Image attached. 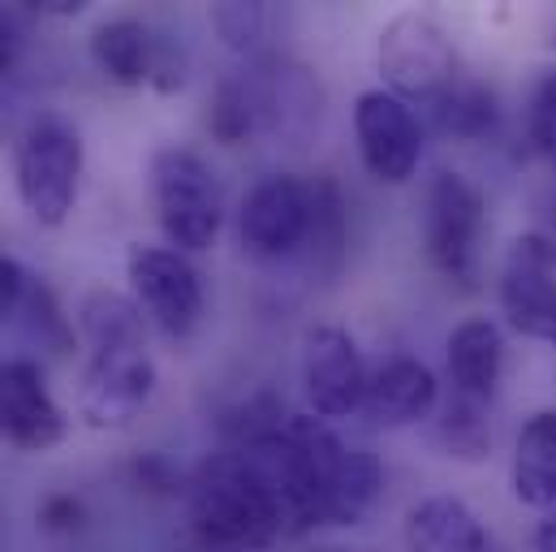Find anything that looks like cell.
Wrapping results in <instances>:
<instances>
[{"mask_svg":"<svg viewBox=\"0 0 556 552\" xmlns=\"http://www.w3.org/2000/svg\"><path fill=\"white\" fill-rule=\"evenodd\" d=\"M444 363H448V380H453L457 398L492 406V398L501 389V376H505V333H501V324L488 319V315L462 319L444 341Z\"/></svg>","mask_w":556,"mask_h":552,"instance_id":"5bb4252c","label":"cell"},{"mask_svg":"<svg viewBox=\"0 0 556 552\" xmlns=\"http://www.w3.org/2000/svg\"><path fill=\"white\" fill-rule=\"evenodd\" d=\"M164 43H168V35H160L142 17H109L91 30V61L113 87L139 91V87L155 83Z\"/></svg>","mask_w":556,"mask_h":552,"instance_id":"9a60e30c","label":"cell"},{"mask_svg":"<svg viewBox=\"0 0 556 552\" xmlns=\"http://www.w3.org/2000/svg\"><path fill=\"white\" fill-rule=\"evenodd\" d=\"M315 552H367V549H350V544H324V549Z\"/></svg>","mask_w":556,"mask_h":552,"instance_id":"4dcf8cb0","label":"cell"},{"mask_svg":"<svg viewBox=\"0 0 556 552\" xmlns=\"http://www.w3.org/2000/svg\"><path fill=\"white\" fill-rule=\"evenodd\" d=\"M367 359L350 328L315 324L302 337V393L315 418L337 423L363 411L367 393Z\"/></svg>","mask_w":556,"mask_h":552,"instance_id":"9c48e42d","label":"cell"},{"mask_svg":"<svg viewBox=\"0 0 556 552\" xmlns=\"http://www.w3.org/2000/svg\"><path fill=\"white\" fill-rule=\"evenodd\" d=\"M522 126H527L531 151L544 155L556 168V70L535 78V87H531V96H527V117H522Z\"/></svg>","mask_w":556,"mask_h":552,"instance_id":"603a6c76","label":"cell"},{"mask_svg":"<svg viewBox=\"0 0 556 552\" xmlns=\"http://www.w3.org/2000/svg\"><path fill=\"white\" fill-rule=\"evenodd\" d=\"M376 65H380L384 91L427 113L466 78L448 30L422 9H406L384 22L376 43Z\"/></svg>","mask_w":556,"mask_h":552,"instance_id":"5b68a950","label":"cell"},{"mask_svg":"<svg viewBox=\"0 0 556 552\" xmlns=\"http://www.w3.org/2000/svg\"><path fill=\"white\" fill-rule=\"evenodd\" d=\"M87 4L83 0H43V4H30V13L39 17H78Z\"/></svg>","mask_w":556,"mask_h":552,"instance_id":"f546056e","label":"cell"},{"mask_svg":"<svg viewBox=\"0 0 556 552\" xmlns=\"http://www.w3.org/2000/svg\"><path fill=\"white\" fill-rule=\"evenodd\" d=\"M26 285H30V276L26 268L17 264V260H9V255H0V324L22 306V298H26Z\"/></svg>","mask_w":556,"mask_h":552,"instance_id":"4316f807","label":"cell"},{"mask_svg":"<svg viewBox=\"0 0 556 552\" xmlns=\"http://www.w3.org/2000/svg\"><path fill=\"white\" fill-rule=\"evenodd\" d=\"M130 484L139 488L142 497H181L190 488L186 471L168 457V453H142L130 462Z\"/></svg>","mask_w":556,"mask_h":552,"instance_id":"d4e9b609","label":"cell"},{"mask_svg":"<svg viewBox=\"0 0 556 552\" xmlns=\"http://www.w3.org/2000/svg\"><path fill=\"white\" fill-rule=\"evenodd\" d=\"M22 48H26V35H22V22L17 13L0 9V78H9L22 61Z\"/></svg>","mask_w":556,"mask_h":552,"instance_id":"83f0119b","label":"cell"},{"mask_svg":"<svg viewBox=\"0 0 556 552\" xmlns=\"http://www.w3.org/2000/svg\"><path fill=\"white\" fill-rule=\"evenodd\" d=\"M22 306H26V324H30V333L39 337V346H48V350H56V354L74 350L78 333H74L70 315L61 311L56 293H52V289H48L43 280H35V276H30V285H26V298H22Z\"/></svg>","mask_w":556,"mask_h":552,"instance_id":"7402d4cb","label":"cell"},{"mask_svg":"<svg viewBox=\"0 0 556 552\" xmlns=\"http://www.w3.org/2000/svg\"><path fill=\"white\" fill-rule=\"evenodd\" d=\"M548 234H553V238H556V199H553V203H548Z\"/></svg>","mask_w":556,"mask_h":552,"instance_id":"1f68e13d","label":"cell"},{"mask_svg":"<svg viewBox=\"0 0 556 552\" xmlns=\"http://www.w3.org/2000/svg\"><path fill=\"white\" fill-rule=\"evenodd\" d=\"M354 138H358L363 168L380 186L415 181L418 164H422V122L406 100H397L384 87L363 91L354 100Z\"/></svg>","mask_w":556,"mask_h":552,"instance_id":"8fae6325","label":"cell"},{"mask_svg":"<svg viewBox=\"0 0 556 552\" xmlns=\"http://www.w3.org/2000/svg\"><path fill=\"white\" fill-rule=\"evenodd\" d=\"M440 406V380L435 372L415 354H389L367 372V393H363V418L384 431L415 427Z\"/></svg>","mask_w":556,"mask_h":552,"instance_id":"4fadbf2b","label":"cell"},{"mask_svg":"<svg viewBox=\"0 0 556 552\" xmlns=\"http://www.w3.org/2000/svg\"><path fill=\"white\" fill-rule=\"evenodd\" d=\"M70 414L52 398L35 359H0V440L17 453H48L65 444Z\"/></svg>","mask_w":556,"mask_h":552,"instance_id":"7c38bea8","label":"cell"},{"mask_svg":"<svg viewBox=\"0 0 556 552\" xmlns=\"http://www.w3.org/2000/svg\"><path fill=\"white\" fill-rule=\"evenodd\" d=\"M155 380H160V372H155L147 341L87 350V367H83L78 398H74L78 418L91 431H126L151 406Z\"/></svg>","mask_w":556,"mask_h":552,"instance_id":"8992f818","label":"cell"},{"mask_svg":"<svg viewBox=\"0 0 556 552\" xmlns=\"http://www.w3.org/2000/svg\"><path fill=\"white\" fill-rule=\"evenodd\" d=\"M435 440L453 462H483L492 457V406L470 398H448L435 418Z\"/></svg>","mask_w":556,"mask_h":552,"instance_id":"d6986e66","label":"cell"},{"mask_svg":"<svg viewBox=\"0 0 556 552\" xmlns=\"http://www.w3.org/2000/svg\"><path fill=\"white\" fill-rule=\"evenodd\" d=\"M406 552H492L483 518L453 492H431L406 510Z\"/></svg>","mask_w":556,"mask_h":552,"instance_id":"2e32d148","label":"cell"},{"mask_svg":"<svg viewBox=\"0 0 556 552\" xmlns=\"http://www.w3.org/2000/svg\"><path fill=\"white\" fill-rule=\"evenodd\" d=\"M483 238H488V195L457 168H435L422 190L418 242L422 260L453 289H475L483 273Z\"/></svg>","mask_w":556,"mask_h":552,"instance_id":"3957f363","label":"cell"},{"mask_svg":"<svg viewBox=\"0 0 556 552\" xmlns=\"http://www.w3.org/2000/svg\"><path fill=\"white\" fill-rule=\"evenodd\" d=\"M147 190L160 234L181 255H203L225 229V190L212 160L194 147H160L147 164Z\"/></svg>","mask_w":556,"mask_h":552,"instance_id":"7a4b0ae2","label":"cell"},{"mask_svg":"<svg viewBox=\"0 0 556 552\" xmlns=\"http://www.w3.org/2000/svg\"><path fill=\"white\" fill-rule=\"evenodd\" d=\"M509 488L514 501L527 510L544 514L556 505V411H535L518 427Z\"/></svg>","mask_w":556,"mask_h":552,"instance_id":"e0dca14e","label":"cell"},{"mask_svg":"<svg viewBox=\"0 0 556 552\" xmlns=\"http://www.w3.org/2000/svg\"><path fill=\"white\" fill-rule=\"evenodd\" d=\"M190 531L207 552H251L289 536L273 479L242 444L216 449L186 488Z\"/></svg>","mask_w":556,"mask_h":552,"instance_id":"6da1fadb","label":"cell"},{"mask_svg":"<svg viewBox=\"0 0 556 552\" xmlns=\"http://www.w3.org/2000/svg\"><path fill=\"white\" fill-rule=\"evenodd\" d=\"M315 225V177L298 173H268L251 186L238 212L242 251L255 260H293L306 251Z\"/></svg>","mask_w":556,"mask_h":552,"instance_id":"52a82bcc","label":"cell"},{"mask_svg":"<svg viewBox=\"0 0 556 552\" xmlns=\"http://www.w3.org/2000/svg\"><path fill=\"white\" fill-rule=\"evenodd\" d=\"M35 518H39V527L48 536H74L87 523V505L74 492H52V497H43V505L35 510Z\"/></svg>","mask_w":556,"mask_h":552,"instance_id":"484cf974","label":"cell"},{"mask_svg":"<svg viewBox=\"0 0 556 552\" xmlns=\"http://www.w3.org/2000/svg\"><path fill=\"white\" fill-rule=\"evenodd\" d=\"M431 122L435 130L448 138H488L501 122V104H496V91L475 83V78H462L435 109H431Z\"/></svg>","mask_w":556,"mask_h":552,"instance_id":"ffe728a7","label":"cell"},{"mask_svg":"<svg viewBox=\"0 0 556 552\" xmlns=\"http://www.w3.org/2000/svg\"><path fill=\"white\" fill-rule=\"evenodd\" d=\"M207 135L220 147H242L255 135H264V109L255 74H225L207 100Z\"/></svg>","mask_w":556,"mask_h":552,"instance_id":"ac0fdd59","label":"cell"},{"mask_svg":"<svg viewBox=\"0 0 556 552\" xmlns=\"http://www.w3.org/2000/svg\"><path fill=\"white\" fill-rule=\"evenodd\" d=\"M501 315L514 333L556 350V238L522 234L501 268Z\"/></svg>","mask_w":556,"mask_h":552,"instance_id":"30bf717a","label":"cell"},{"mask_svg":"<svg viewBox=\"0 0 556 552\" xmlns=\"http://www.w3.org/2000/svg\"><path fill=\"white\" fill-rule=\"evenodd\" d=\"M83 168H87V147L74 122L48 113L22 130L13 151V186L26 216L39 229H61L74 216Z\"/></svg>","mask_w":556,"mask_h":552,"instance_id":"277c9868","label":"cell"},{"mask_svg":"<svg viewBox=\"0 0 556 552\" xmlns=\"http://www.w3.org/2000/svg\"><path fill=\"white\" fill-rule=\"evenodd\" d=\"M531 544H535V552H556V505L540 514V523H535V536H531Z\"/></svg>","mask_w":556,"mask_h":552,"instance_id":"f1b7e54d","label":"cell"},{"mask_svg":"<svg viewBox=\"0 0 556 552\" xmlns=\"http://www.w3.org/2000/svg\"><path fill=\"white\" fill-rule=\"evenodd\" d=\"M130 298L139 302L147 324H155L168 341H186L203 324V276L190 255L173 247H130L126 255Z\"/></svg>","mask_w":556,"mask_h":552,"instance_id":"ba28073f","label":"cell"},{"mask_svg":"<svg viewBox=\"0 0 556 552\" xmlns=\"http://www.w3.org/2000/svg\"><path fill=\"white\" fill-rule=\"evenodd\" d=\"M212 30L225 39V48L233 52H255V43L264 39V26H268V9L264 4H242V0H229V4H216L207 13Z\"/></svg>","mask_w":556,"mask_h":552,"instance_id":"cb8c5ba5","label":"cell"},{"mask_svg":"<svg viewBox=\"0 0 556 552\" xmlns=\"http://www.w3.org/2000/svg\"><path fill=\"white\" fill-rule=\"evenodd\" d=\"M345 229H350V212H345V195L337 186V177L319 173L315 177V225H311V242L306 255L315 268H337L345 255Z\"/></svg>","mask_w":556,"mask_h":552,"instance_id":"44dd1931","label":"cell"}]
</instances>
